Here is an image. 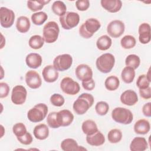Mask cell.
<instances>
[{
	"label": "cell",
	"mask_w": 151,
	"mask_h": 151,
	"mask_svg": "<svg viewBox=\"0 0 151 151\" xmlns=\"http://www.w3.org/2000/svg\"><path fill=\"white\" fill-rule=\"evenodd\" d=\"M50 2V1H27V7L31 11L36 12L42 9L44 5Z\"/></svg>",
	"instance_id": "36"
},
{
	"label": "cell",
	"mask_w": 151,
	"mask_h": 151,
	"mask_svg": "<svg viewBox=\"0 0 151 151\" xmlns=\"http://www.w3.org/2000/svg\"><path fill=\"white\" fill-rule=\"evenodd\" d=\"M50 102L54 106L61 107L64 104L65 100L64 97L60 94L54 93L50 97Z\"/></svg>",
	"instance_id": "41"
},
{
	"label": "cell",
	"mask_w": 151,
	"mask_h": 151,
	"mask_svg": "<svg viewBox=\"0 0 151 151\" xmlns=\"http://www.w3.org/2000/svg\"><path fill=\"white\" fill-rule=\"evenodd\" d=\"M44 38L39 35H34L31 37L29 40V46L34 50L40 49L44 44Z\"/></svg>",
	"instance_id": "31"
},
{
	"label": "cell",
	"mask_w": 151,
	"mask_h": 151,
	"mask_svg": "<svg viewBox=\"0 0 151 151\" xmlns=\"http://www.w3.org/2000/svg\"><path fill=\"white\" fill-rule=\"evenodd\" d=\"M61 148L64 151H76V150H87L81 146H78L77 142L73 139H65L61 143Z\"/></svg>",
	"instance_id": "20"
},
{
	"label": "cell",
	"mask_w": 151,
	"mask_h": 151,
	"mask_svg": "<svg viewBox=\"0 0 151 151\" xmlns=\"http://www.w3.org/2000/svg\"><path fill=\"white\" fill-rule=\"evenodd\" d=\"M12 131L16 137H21L27 132L26 126L22 123H17L15 124L13 126Z\"/></svg>",
	"instance_id": "40"
},
{
	"label": "cell",
	"mask_w": 151,
	"mask_h": 151,
	"mask_svg": "<svg viewBox=\"0 0 151 151\" xmlns=\"http://www.w3.org/2000/svg\"><path fill=\"white\" fill-rule=\"evenodd\" d=\"M111 44V39L108 35H104L97 39L96 46L99 50L101 51H106L110 48Z\"/></svg>",
	"instance_id": "28"
},
{
	"label": "cell",
	"mask_w": 151,
	"mask_h": 151,
	"mask_svg": "<svg viewBox=\"0 0 151 151\" xmlns=\"http://www.w3.org/2000/svg\"><path fill=\"white\" fill-rule=\"evenodd\" d=\"M111 117L116 122L129 124L132 123L133 119V115L132 111L124 107H116L111 112Z\"/></svg>",
	"instance_id": "6"
},
{
	"label": "cell",
	"mask_w": 151,
	"mask_h": 151,
	"mask_svg": "<svg viewBox=\"0 0 151 151\" xmlns=\"http://www.w3.org/2000/svg\"><path fill=\"white\" fill-rule=\"evenodd\" d=\"M47 18V14L43 11L35 12L31 15V21L36 25H42L46 21Z\"/></svg>",
	"instance_id": "34"
},
{
	"label": "cell",
	"mask_w": 151,
	"mask_h": 151,
	"mask_svg": "<svg viewBox=\"0 0 151 151\" xmlns=\"http://www.w3.org/2000/svg\"><path fill=\"white\" fill-rule=\"evenodd\" d=\"M100 3L104 9L111 13L119 11L122 6V2L120 0H101Z\"/></svg>",
	"instance_id": "19"
},
{
	"label": "cell",
	"mask_w": 151,
	"mask_h": 151,
	"mask_svg": "<svg viewBox=\"0 0 151 151\" xmlns=\"http://www.w3.org/2000/svg\"><path fill=\"white\" fill-rule=\"evenodd\" d=\"M76 77L81 81L90 80L93 77V71L91 68L84 64L78 65L75 70Z\"/></svg>",
	"instance_id": "14"
},
{
	"label": "cell",
	"mask_w": 151,
	"mask_h": 151,
	"mask_svg": "<svg viewBox=\"0 0 151 151\" xmlns=\"http://www.w3.org/2000/svg\"><path fill=\"white\" fill-rule=\"evenodd\" d=\"M86 141L91 146H99L104 143L105 137L103 134L98 130L92 134L87 135Z\"/></svg>",
	"instance_id": "21"
},
{
	"label": "cell",
	"mask_w": 151,
	"mask_h": 151,
	"mask_svg": "<svg viewBox=\"0 0 151 151\" xmlns=\"http://www.w3.org/2000/svg\"><path fill=\"white\" fill-rule=\"evenodd\" d=\"M136 44L135 38L130 35L124 36L120 40V44L124 49H131L136 45Z\"/></svg>",
	"instance_id": "33"
},
{
	"label": "cell",
	"mask_w": 151,
	"mask_h": 151,
	"mask_svg": "<svg viewBox=\"0 0 151 151\" xmlns=\"http://www.w3.org/2000/svg\"><path fill=\"white\" fill-rule=\"evenodd\" d=\"M27 96L26 88L21 86H15L12 90L11 101L16 105H21L25 103Z\"/></svg>",
	"instance_id": "11"
},
{
	"label": "cell",
	"mask_w": 151,
	"mask_h": 151,
	"mask_svg": "<svg viewBox=\"0 0 151 151\" xmlns=\"http://www.w3.org/2000/svg\"><path fill=\"white\" fill-rule=\"evenodd\" d=\"M150 107H151V103L150 102H148L143 105V106L142 107V112L145 116L148 117H150L151 116Z\"/></svg>",
	"instance_id": "48"
},
{
	"label": "cell",
	"mask_w": 151,
	"mask_h": 151,
	"mask_svg": "<svg viewBox=\"0 0 151 151\" xmlns=\"http://www.w3.org/2000/svg\"><path fill=\"white\" fill-rule=\"evenodd\" d=\"M109 141L111 143H116L119 142L122 138V133L118 129H113L109 131L107 134Z\"/></svg>",
	"instance_id": "37"
},
{
	"label": "cell",
	"mask_w": 151,
	"mask_h": 151,
	"mask_svg": "<svg viewBox=\"0 0 151 151\" xmlns=\"http://www.w3.org/2000/svg\"><path fill=\"white\" fill-rule=\"evenodd\" d=\"M150 129V123L147 120L140 119L137 120L134 125V131L139 134H147Z\"/></svg>",
	"instance_id": "25"
},
{
	"label": "cell",
	"mask_w": 151,
	"mask_h": 151,
	"mask_svg": "<svg viewBox=\"0 0 151 151\" xmlns=\"http://www.w3.org/2000/svg\"><path fill=\"white\" fill-rule=\"evenodd\" d=\"M115 63V58L110 53H104L99 57L96 61V67L103 73H108L111 71Z\"/></svg>",
	"instance_id": "3"
},
{
	"label": "cell",
	"mask_w": 151,
	"mask_h": 151,
	"mask_svg": "<svg viewBox=\"0 0 151 151\" xmlns=\"http://www.w3.org/2000/svg\"><path fill=\"white\" fill-rule=\"evenodd\" d=\"M42 75L45 81L47 83H54L58 78V72L52 65L45 66L42 71Z\"/></svg>",
	"instance_id": "16"
},
{
	"label": "cell",
	"mask_w": 151,
	"mask_h": 151,
	"mask_svg": "<svg viewBox=\"0 0 151 151\" xmlns=\"http://www.w3.org/2000/svg\"><path fill=\"white\" fill-rule=\"evenodd\" d=\"M151 88L148 87L146 88L139 89V94L141 97L144 99H149L151 98Z\"/></svg>",
	"instance_id": "47"
},
{
	"label": "cell",
	"mask_w": 151,
	"mask_h": 151,
	"mask_svg": "<svg viewBox=\"0 0 151 151\" xmlns=\"http://www.w3.org/2000/svg\"><path fill=\"white\" fill-rule=\"evenodd\" d=\"M25 82L27 86L32 89H37L42 84L40 74L35 71L29 70L25 74Z\"/></svg>",
	"instance_id": "13"
},
{
	"label": "cell",
	"mask_w": 151,
	"mask_h": 151,
	"mask_svg": "<svg viewBox=\"0 0 151 151\" xmlns=\"http://www.w3.org/2000/svg\"><path fill=\"white\" fill-rule=\"evenodd\" d=\"M73 64V58L68 54L57 55L53 60V66L60 71H64L69 69Z\"/></svg>",
	"instance_id": "9"
},
{
	"label": "cell",
	"mask_w": 151,
	"mask_h": 151,
	"mask_svg": "<svg viewBox=\"0 0 151 151\" xmlns=\"http://www.w3.org/2000/svg\"><path fill=\"white\" fill-rule=\"evenodd\" d=\"M60 32L58 25L55 21L47 22L43 27V38L45 42L53 43L57 41Z\"/></svg>",
	"instance_id": "5"
},
{
	"label": "cell",
	"mask_w": 151,
	"mask_h": 151,
	"mask_svg": "<svg viewBox=\"0 0 151 151\" xmlns=\"http://www.w3.org/2000/svg\"><path fill=\"white\" fill-rule=\"evenodd\" d=\"M125 26L124 23L120 20H113L111 21L107 27V32L112 38H119L124 32Z\"/></svg>",
	"instance_id": "10"
},
{
	"label": "cell",
	"mask_w": 151,
	"mask_h": 151,
	"mask_svg": "<svg viewBox=\"0 0 151 151\" xmlns=\"http://www.w3.org/2000/svg\"><path fill=\"white\" fill-rule=\"evenodd\" d=\"M60 88L65 94L68 95H76L80 90L79 84L69 77H65L60 82Z\"/></svg>",
	"instance_id": "8"
},
{
	"label": "cell",
	"mask_w": 151,
	"mask_h": 151,
	"mask_svg": "<svg viewBox=\"0 0 151 151\" xmlns=\"http://www.w3.org/2000/svg\"><path fill=\"white\" fill-rule=\"evenodd\" d=\"M121 77L125 83H131L135 77L134 70L130 67H125L122 71Z\"/></svg>",
	"instance_id": "29"
},
{
	"label": "cell",
	"mask_w": 151,
	"mask_h": 151,
	"mask_svg": "<svg viewBox=\"0 0 151 151\" xmlns=\"http://www.w3.org/2000/svg\"><path fill=\"white\" fill-rule=\"evenodd\" d=\"M31 23L29 18L25 16H21L18 18L16 23L17 29L21 33H25L29 29Z\"/></svg>",
	"instance_id": "26"
},
{
	"label": "cell",
	"mask_w": 151,
	"mask_h": 151,
	"mask_svg": "<svg viewBox=\"0 0 151 151\" xmlns=\"http://www.w3.org/2000/svg\"><path fill=\"white\" fill-rule=\"evenodd\" d=\"M48 113V107L44 103H38L28 110L27 113L28 119L33 122L37 123L43 120Z\"/></svg>",
	"instance_id": "4"
},
{
	"label": "cell",
	"mask_w": 151,
	"mask_h": 151,
	"mask_svg": "<svg viewBox=\"0 0 151 151\" xmlns=\"http://www.w3.org/2000/svg\"><path fill=\"white\" fill-rule=\"evenodd\" d=\"M139 40L143 44H147L150 41V26L147 23H142L138 29Z\"/></svg>",
	"instance_id": "18"
},
{
	"label": "cell",
	"mask_w": 151,
	"mask_h": 151,
	"mask_svg": "<svg viewBox=\"0 0 151 151\" xmlns=\"http://www.w3.org/2000/svg\"><path fill=\"white\" fill-rule=\"evenodd\" d=\"M101 27V24L96 18L87 19L79 28V34L84 38H90Z\"/></svg>",
	"instance_id": "2"
},
{
	"label": "cell",
	"mask_w": 151,
	"mask_h": 151,
	"mask_svg": "<svg viewBox=\"0 0 151 151\" xmlns=\"http://www.w3.org/2000/svg\"><path fill=\"white\" fill-rule=\"evenodd\" d=\"M52 12L60 17L66 13L67 7L65 4L61 1H54L51 6Z\"/></svg>",
	"instance_id": "32"
},
{
	"label": "cell",
	"mask_w": 151,
	"mask_h": 151,
	"mask_svg": "<svg viewBox=\"0 0 151 151\" xmlns=\"http://www.w3.org/2000/svg\"><path fill=\"white\" fill-rule=\"evenodd\" d=\"M42 57L38 53H30L28 54L25 58V62L28 67L35 69L41 66L42 64Z\"/></svg>",
	"instance_id": "23"
},
{
	"label": "cell",
	"mask_w": 151,
	"mask_h": 151,
	"mask_svg": "<svg viewBox=\"0 0 151 151\" xmlns=\"http://www.w3.org/2000/svg\"><path fill=\"white\" fill-rule=\"evenodd\" d=\"M150 81L148 80L146 74H142L139 76L137 81L136 85L139 89H144L149 87Z\"/></svg>",
	"instance_id": "42"
},
{
	"label": "cell",
	"mask_w": 151,
	"mask_h": 151,
	"mask_svg": "<svg viewBox=\"0 0 151 151\" xmlns=\"http://www.w3.org/2000/svg\"><path fill=\"white\" fill-rule=\"evenodd\" d=\"M94 103V97L89 93H84L80 94L76 100L74 101L73 109L74 112L78 114L82 115L87 112Z\"/></svg>",
	"instance_id": "1"
},
{
	"label": "cell",
	"mask_w": 151,
	"mask_h": 151,
	"mask_svg": "<svg viewBox=\"0 0 151 151\" xmlns=\"http://www.w3.org/2000/svg\"><path fill=\"white\" fill-rule=\"evenodd\" d=\"M120 84V81L118 77L114 76L108 77L105 81L104 86L107 90L109 91H114L118 88Z\"/></svg>",
	"instance_id": "30"
},
{
	"label": "cell",
	"mask_w": 151,
	"mask_h": 151,
	"mask_svg": "<svg viewBox=\"0 0 151 151\" xmlns=\"http://www.w3.org/2000/svg\"><path fill=\"white\" fill-rule=\"evenodd\" d=\"M61 27L64 29H71L77 26L80 22V16L77 12H66L59 18Z\"/></svg>",
	"instance_id": "7"
},
{
	"label": "cell",
	"mask_w": 151,
	"mask_h": 151,
	"mask_svg": "<svg viewBox=\"0 0 151 151\" xmlns=\"http://www.w3.org/2000/svg\"><path fill=\"white\" fill-rule=\"evenodd\" d=\"M82 86L86 90H93L95 87V82L93 78L90 80L82 81Z\"/></svg>",
	"instance_id": "46"
},
{
	"label": "cell",
	"mask_w": 151,
	"mask_h": 151,
	"mask_svg": "<svg viewBox=\"0 0 151 151\" xmlns=\"http://www.w3.org/2000/svg\"><path fill=\"white\" fill-rule=\"evenodd\" d=\"M140 60L138 55L136 54H130L127 55L125 60L126 66L130 67L134 70L137 68L140 65Z\"/></svg>",
	"instance_id": "35"
},
{
	"label": "cell",
	"mask_w": 151,
	"mask_h": 151,
	"mask_svg": "<svg viewBox=\"0 0 151 151\" xmlns=\"http://www.w3.org/2000/svg\"><path fill=\"white\" fill-rule=\"evenodd\" d=\"M121 102L127 106H133L138 101V97L136 93L132 90L124 91L120 96Z\"/></svg>",
	"instance_id": "17"
},
{
	"label": "cell",
	"mask_w": 151,
	"mask_h": 151,
	"mask_svg": "<svg viewBox=\"0 0 151 151\" xmlns=\"http://www.w3.org/2000/svg\"><path fill=\"white\" fill-rule=\"evenodd\" d=\"M57 117L60 126H68L73 122L74 115L68 110L64 109L59 111L57 113Z\"/></svg>",
	"instance_id": "15"
},
{
	"label": "cell",
	"mask_w": 151,
	"mask_h": 151,
	"mask_svg": "<svg viewBox=\"0 0 151 151\" xmlns=\"http://www.w3.org/2000/svg\"><path fill=\"white\" fill-rule=\"evenodd\" d=\"M57 113L56 111H52L49 113L47 116V122L48 125L52 129H57L60 127V125L58 124L57 117Z\"/></svg>",
	"instance_id": "39"
},
{
	"label": "cell",
	"mask_w": 151,
	"mask_h": 151,
	"mask_svg": "<svg viewBox=\"0 0 151 151\" xmlns=\"http://www.w3.org/2000/svg\"><path fill=\"white\" fill-rule=\"evenodd\" d=\"M77 9L80 11H86L90 6V2L88 0H78L76 2Z\"/></svg>",
	"instance_id": "44"
},
{
	"label": "cell",
	"mask_w": 151,
	"mask_h": 151,
	"mask_svg": "<svg viewBox=\"0 0 151 151\" xmlns=\"http://www.w3.org/2000/svg\"><path fill=\"white\" fill-rule=\"evenodd\" d=\"M17 140L21 143L25 145H30L32 142V136L31 134L30 133L27 132L25 134H24L23 136L21 137H17Z\"/></svg>",
	"instance_id": "43"
},
{
	"label": "cell",
	"mask_w": 151,
	"mask_h": 151,
	"mask_svg": "<svg viewBox=\"0 0 151 151\" xmlns=\"http://www.w3.org/2000/svg\"><path fill=\"white\" fill-rule=\"evenodd\" d=\"M33 133L36 139L41 140H45L48 137L49 129L46 124L41 123L37 125L34 127Z\"/></svg>",
	"instance_id": "24"
},
{
	"label": "cell",
	"mask_w": 151,
	"mask_h": 151,
	"mask_svg": "<svg viewBox=\"0 0 151 151\" xmlns=\"http://www.w3.org/2000/svg\"><path fill=\"white\" fill-rule=\"evenodd\" d=\"M9 92V86L4 82L0 83V97L5 98L8 96Z\"/></svg>",
	"instance_id": "45"
},
{
	"label": "cell",
	"mask_w": 151,
	"mask_h": 151,
	"mask_svg": "<svg viewBox=\"0 0 151 151\" xmlns=\"http://www.w3.org/2000/svg\"><path fill=\"white\" fill-rule=\"evenodd\" d=\"M95 110L99 115L104 116L107 113L109 110V106L106 101H99L95 106Z\"/></svg>",
	"instance_id": "38"
},
{
	"label": "cell",
	"mask_w": 151,
	"mask_h": 151,
	"mask_svg": "<svg viewBox=\"0 0 151 151\" xmlns=\"http://www.w3.org/2000/svg\"><path fill=\"white\" fill-rule=\"evenodd\" d=\"M146 75V77H147V78H148V80L150 81V68L149 69L148 72H147V73Z\"/></svg>",
	"instance_id": "49"
},
{
	"label": "cell",
	"mask_w": 151,
	"mask_h": 151,
	"mask_svg": "<svg viewBox=\"0 0 151 151\" xmlns=\"http://www.w3.org/2000/svg\"><path fill=\"white\" fill-rule=\"evenodd\" d=\"M147 147V142L146 139L143 137H134L130 145V149L132 151H144Z\"/></svg>",
	"instance_id": "22"
},
{
	"label": "cell",
	"mask_w": 151,
	"mask_h": 151,
	"mask_svg": "<svg viewBox=\"0 0 151 151\" xmlns=\"http://www.w3.org/2000/svg\"><path fill=\"white\" fill-rule=\"evenodd\" d=\"M15 20V14L14 11L5 7L0 8V22L1 25L5 28L11 27Z\"/></svg>",
	"instance_id": "12"
},
{
	"label": "cell",
	"mask_w": 151,
	"mask_h": 151,
	"mask_svg": "<svg viewBox=\"0 0 151 151\" xmlns=\"http://www.w3.org/2000/svg\"><path fill=\"white\" fill-rule=\"evenodd\" d=\"M81 129L83 133L86 135L92 134L99 130L96 123L92 120H87L83 122Z\"/></svg>",
	"instance_id": "27"
}]
</instances>
